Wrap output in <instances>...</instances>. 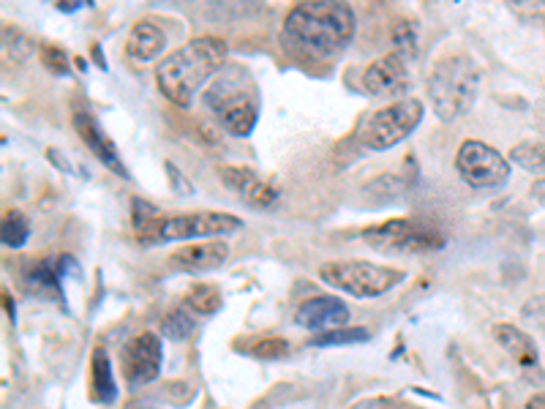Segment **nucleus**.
<instances>
[{
	"mask_svg": "<svg viewBox=\"0 0 545 409\" xmlns=\"http://www.w3.org/2000/svg\"><path fill=\"white\" fill-rule=\"evenodd\" d=\"M161 360H164V347L156 333H139L134 339L123 344L120 352V369L129 385H150L161 374Z\"/></svg>",
	"mask_w": 545,
	"mask_h": 409,
	"instance_id": "obj_10",
	"label": "nucleus"
},
{
	"mask_svg": "<svg viewBox=\"0 0 545 409\" xmlns=\"http://www.w3.org/2000/svg\"><path fill=\"white\" fill-rule=\"evenodd\" d=\"M494 339L499 341V347H502L510 358L516 360L518 366H524V369H537V366H540L537 344L526 330L516 328V325H507V322H499V325H494Z\"/></svg>",
	"mask_w": 545,
	"mask_h": 409,
	"instance_id": "obj_16",
	"label": "nucleus"
},
{
	"mask_svg": "<svg viewBox=\"0 0 545 409\" xmlns=\"http://www.w3.org/2000/svg\"><path fill=\"white\" fill-rule=\"evenodd\" d=\"M82 6H88V3H82V0H77V3H71V0H63V3H58L60 11H77V9H82Z\"/></svg>",
	"mask_w": 545,
	"mask_h": 409,
	"instance_id": "obj_32",
	"label": "nucleus"
},
{
	"mask_svg": "<svg viewBox=\"0 0 545 409\" xmlns=\"http://www.w3.org/2000/svg\"><path fill=\"white\" fill-rule=\"evenodd\" d=\"M227 44L216 36H197L169 52L156 69V85L175 107H191L202 85L224 69Z\"/></svg>",
	"mask_w": 545,
	"mask_h": 409,
	"instance_id": "obj_2",
	"label": "nucleus"
},
{
	"mask_svg": "<svg viewBox=\"0 0 545 409\" xmlns=\"http://www.w3.org/2000/svg\"><path fill=\"white\" fill-rule=\"evenodd\" d=\"M368 339H371V330L366 328H333L317 333L308 344L311 347H352V344H363Z\"/></svg>",
	"mask_w": 545,
	"mask_h": 409,
	"instance_id": "obj_21",
	"label": "nucleus"
},
{
	"mask_svg": "<svg viewBox=\"0 0 545 409\" xmlns=\"http://www.w3.org/2000/svg\"><path fill=\"white\" fill-rule=\"evenodd\" d=\"M423 120V104L417 99H398L371 112L357 131V140L368 150H390L404 142Z\"/></svg>",
	"mask_w": 545,
	"mask_h": 409,
	"instance_id": "obj_6",
	"label": "nucleus"
},
{
	"mask_svg": "<svg viewBox=\"0 0 545 409\" xmlns=\"http://www.w3.org/2000/svg\"><path fill=\"white\" fill-rule=\"evenodd\" d=\"M248 355L262 360H281L289 355V344L284 339H259L248 347Z\"/></svg>",
	"mask_w": 545,
	"mask_h": 409,
	"instance_id": "obj_26",
	"label": "nucleus"
},
{
	"mask_svg": "<svg viewBox=\"0 0 545 409\" xmlns=\"http://www.w3.org/2000/svg\"><path fill=\"white\" fill-rule=\"evenodd\" d=\"M532 194H535V200H540L545 205V178L535 180V186H532Z\"/></svg>",
	"mask_w": 545,
	"mask_h": 409,
	"instance_id": "obj_31",
	"label": "nucleus"
},
{
	"mask_svg": "<svg viewBox=\"0 0 545 409\" xmlns=\"http://www.w3.org/2000/svg\"><path fill=\"white\" fill-rule=\"evenodd\" d=\"M30 238V221L20 210H9L3 216V227H0V240L6 249H22Z\"/></svg>",
	"mask_w": 545,
	"mask_h": 409,
	"instance_id": "obj_20",
	"label": "nucleus"
},
{
	"mask_svg": "<svg viewBox=\"0 0 545 409\" xmlns=\"http://www.w3.org/2000/svg\"><path fill=\"white\" fill-rule=\"evenodd\" d=\"M243 227V221L232 213L221 210H194V213H178L164 216L159 227V243L164 240H216L221 235H232Z\"/></svg>",
	"mask_w": 545,
	"mask_h": 409,
	"instance_id": "obj_9",
	"label": "nucleus"
},
{
	"mask_svg": "<svg viewBox=\"0 0 545 409\" xmlns=\"http://www.w3.org/2000/svg\"><path fill=\"white\" fill-rule=\"evenodd\" d=\"M208 107L232 137H248L257 129L259 93L243 66H227L205 90Z\"/></svg>",
	"mask_w": 545,
	"mask_h": 409,
	"instance_id": "obj_3",
	"label": "nucleus"
},
{
	"mask_svg": "<svg viewBox=\"0 0 545 409\" xmlns=\"http://www.w3.org/2000/svg\"><path fill=\"white\" fill-rule=\"evenodd\" d=\"M39 58L44 63V69L52 71V74H58V77H66L69 74V55L55 47V44H44L39 50Z\"/></svg>",
	"mask_w": 545,
	"mask_h": 409,
	"instance_id": "obj_27",
	"label": "nucleus"
},
{
	"mask_svg": "<svg viewBox=\"0 0 545 409\" xmlns=\"http://www.w3.org/2000/svg\"><path fill=\"white\" fill-rule=\"evenodd\" d=\"M363 240L371 249L385 254H428L445 246V235H439L431 227H420L412 219H390L377 227L363 230Z\"/></svg>",
	"mask_w": 545,
	"mask_h": 409,
	"instance_id": "obj_7",
	"label": "nucleus"
},
{
	"mask_svg": "<svg viewBox=\"0 0 545 409\" xmlns=\"http://www.w3.org/2000/svg\"><path fill=\"white\" fill-rule=\"evenodd\" d=\"M526 409H545V393H535L532 399L526 401Z\"/></svg>",
	"mask_w": 545,
	"mask_h": 409,
	"instance_id": "obj_30",
	"label": "nucleus"
},
{
	"mask_svg": "<svg viewBox=\"0 0 545 409\" xmlns=\"http://www.w3.org/2000/svg\"><path fill=\"white\" fill-rule=\"evenodd\" d=\"M90 380H93V399L99 404H112L118 399V382L112 374V360H109L107 350H93L90 358Z\"/></svg>",
	"mask_w": 545,
	"mask_h": 409,
	"instance_id": "obj_19",
	"label": "nucleus"
},
{
	"mask_svg": "<svg viewBox=\"0 0 545 409\" xmlns=\"http://www.w3.org/2000/svg\"><path fill=\"white\" fill-rule=\"evenodd\" d=\"M393 44H396V52H401L404 58H412L417 52V39H415V28L412 25H398L396 28V39H393Z\"/></svg>",
	"mask_w": 545,
	"mask_h": 409,
	"instance_id": "obj_28",
	"label": "nucleus"
},
{
	"mask_svg": "<svg viewBox=\"0 0 545 409\" xmlns=\"http://www.w3.org/2000/svg\"><path fill=\"white\" fill-rule=\"evenodd\" d=\"M194 328H197V322H194V317L186 309L169 311L164 322H161V333L169 341H186L194 333Z\"/></svg>",
	"mask_w": 545,
	"mask_h": 409,
	"instance_id": "obj_24",
	"label": "nucleus"
},
{
	"mask_svg": "<svg viewBox=\"0 0 545 409\" xmlns=\"http://www.w3.org/2000/svg\"><path fill=\"white\" fill-rule=\"evenodd\" d=\"M456 170L472 189H496L510 178V164L505 156L480 140L461 142L456 153Z\"/></svg>",
	"mask_w": 545,
	"mask_h": 409,
	"instance_id": "obj_8",
	"label": "nucleus"
},
{
	"mask_svg": "<svg viewBox=\"0 0 545 409\" xmlns=\"http://www.w3.org/2000/svg\"><path fill=\"white\" fill-rule=\"evenodd\" d=\"M349 306L336 295H319L306 303H300L295 311V325L314 333H325L333 328H347Z\"/></svg>",
	"mask_w": 545,
	"mask_h": 409,
	"instance_id": "obj_12",
	"label": "nucleus"
},
{
	"mask_svg": "<svg viewBox=\"0 0 545 409\" xmlns=\"http://www.w3.org/2000/svg\"><path fill=\"white\" fill-rule=\"evenodd\" d=\"M167 172H169V183H172V189L178 191V194H191V183L183 175H180V170L172 164V161H167Z\"/></svg>",
	"mask_w": 545,
	"mask_h": 409,
	"instance_id": "obj_29",
	"label": "nucleus"
},
{
	"mask_svg": "<svg viewBox=\"0 0 545 409\" xmlns=\"http://www.w3.org/2000/svg\"><path fill=\"white\" fill-rule=\"evenodd\" d=\"M284 33L311 58L330 60L347 50L355 36V11L336 0L298 3L284 20Z\"/></svg>",
	"mask_w": 545,
	"mask_h": 409,
	"instance_id": "obj_1",
	"label": "nucleus"
},
{
	"mask_svg": "<svg viewBox=\"0 0 545 409\" xmlns=\"http://www.w3.org/2000/svg\"><path fill=\"white\" fill-rule=\"evenodd\" d=\"M510 156L526 172H535V175H543L545 172V140L518 142L516 148L510 150Z\"/></svg>",
	"mask_w": 545,
	"mask_h": 409,
	"instance_id": "obj_23",
	"label": "nucleus"
},
{
	"mask_svg": "<svg viewBox=\"0 0 545 409\" xmlns=\"http://www.w3.org/2000/svg\"><path fill=\"white\" fill-rule=\"evenodd\" d=\"M183 303H186L191 311L210 317V314H216V311L221 309L224 298H221V292H218V287H213V284H194V287L186 292Z\"/></svg>",
	"mask_w": 545,
	"mask_h": 409,
	"instance_id": "obj_22",
	"label": "nucleus"
},
{
	"mask_svg": "<svg viewBox=\"0 0 545 409\" xmlns=\"http://www.w3.org/2000/svg\"><path fill=\"white\" fill-rule=\"evenodd\" d=\"M363 88L377 99H396L409 88V60L401 52L377 58L363 74Z\"/></svg>",
	"mask_w": 545,
	"mask_h": 409,
	"instance_id": "obj_11",
	"label": "nucleus"
},
{
	"mask_svg": "<svg viewBox=\"0 0 545 409\" xmlns=\"http://www.w3.org/2000/svg\"><path fill=\"white\" fill-rule=\"evenodd\" d=\"M74 129L80 134V140L88 145L90 153H93L109 172H115V175H120L123 180L131 178L129 170H126V164L120 159L118 148H115V142L104 134V129L93 120V115H88V112H74Z\"/></svg>",
	"mask_w": 545,
	"mask_h": 409,
	"instance_id": "obj_14",
	"label": "nucleus"
},
{
	"mask_svg": "<svg viewBox=\"0 0 545 409\" xmlns=\"http://www.w3.org/2000/svg\"><path fill=\"white\" fill-rule=\"evenodd\" d=\"M3 50H6V55H11L14 60H25L33 52V41L28 39V36H22L20 30L14 28H3Z\"/></svg>",
	"mask_w": 545,
	"mask_h": 409,
	"instance_id": "obj_25",
	"label": "nucleus"
},
{
	"mask_svg": "<svg viewBox=\"0 0 545 409\" xmlns=\"http://www.w3.org/2000/svg\"><path fill=\"white\" fill-rule=\"evenodd\" d=\"M218 178H221V183L227 189L235 191L240 200L254 205V208H270V205H276V186H270L268 180L259 178L257 172L248 170V167H218Z\"/></svg>",
	"mask_w": 545,
	"mask_h": 409,
	"instance_id": "obj_13",
	"label": "nucleus"
},
{
	"mask_svg": "<svg viewBox=\"0 0 545 409\" xmlns=\"http://www.w3.org/2000/svg\"><path fill=\"white\" fill-rule=\"evenodd\" d=\"M229 260V246L224 240H208V243H194V246H183L172 257L169 265H175L178 270L186 273H208V270H218Z\"/></svg>",
	"mask_w": 545,
	"mask_h": 409,
	"instance_id": "obj_15",
	"label": "nucleus"
},
{
	"mask_svg": "<svg viewBox=\"0 0 545 409\" xmlns=\"http://www.w3.org/2000/svg\"><path fill=\"white\" fill-rule=\"evenodd\" d=\"M167 47V33L153 25V22L142 20L131 28L129 39H126V55L137 63H150L156 60Z\"/></svg>",
	"mask_w": 545,
	"mask_h": 409,
	"instance_id": "obj_17",
	"label": "nucleus"
},
{
	"mask_svg": "<svg viewBox=\"0 0 545 409\" xmlns=\"http://www.w3.org/2000/svg\"><path fill=\"white\" fill-rule=\"evenodd\" d=\"M480 69L466 52H453L434 63L428 74V99L439 120H456L475 107Z\"/></svg>",
	"mask_w": 545,
	"mask_h": 409,
	"instance_id": "obj_4",
	"label": "nucleus"
},
{
	"mask_svg": "<svg viewBox=\"0 0 545 409\" xmlns=\"http://www.w3.org/2000/svg\"><path fill=\"white\" fill-rule=\"evenodd\" d=\"M319 279L325 281L327 287L352 298H379L404 281V270L363 260H338L325 262L319 268Z\"/></svg>",
	"mask_w": 545,
	"mask_h": 409,
	"instance_id": "obj_5",
	"label": "nucleus"
},
{
	"mask_svg": "<svg viewBox=\"0 0 545 409\" xmlns=\"http://www.w3.org/2000/svg\"><path fill=\"white\" fill-rule=\"evenodd\" d=\"M74 260L71 257H60L58 262H30L28 273H25V279H28L30 290L41 292V295H50L55 298L60 292V279H63V273H69Z\"/></svg>",
	"mask_w": 545,
	"mask_h": 409,
	"instance_id": "obj_18",
	"label": "nucleus"
}]
</instances>
